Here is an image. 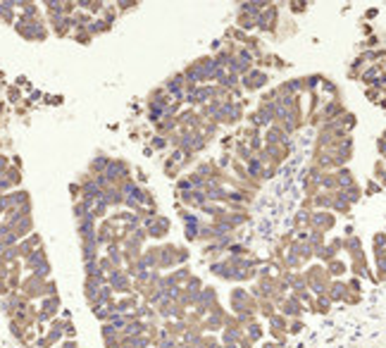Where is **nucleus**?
<instances>
[{
	"instance_id": "5",
	"label": "nucleus",
	"mask_w": 386,
	"mask_h": 348,
	"mask_svg": "<svg viewBox=\"0 0 386 348\" xmlns=\"http://www.w3.org/2000/svg\"><path fill=\"white\" fill-rule=\"evenodd\" d=\"M145 231H148V238H155V241H160V238L170 236V229H172V220L170 217H165V215H158L155 220H150L148 224H143Z\"/></svg>"
},
{
	"instance_id": "41",
	"label": "nucleus",
	"mask_w": 386,
	"mask_h": 348,
	"mask_svg": "<svg viewBox=\"0 0 386 348\" xmlns=\"http://www.w3.org/2000/svg\"><path fill=\"white\" fill-rule=\"evenodd\" d=\"M10 162H12V167L22 169V157H19V155H12V157H10Z\"/></svg>"
},
{
	"instance_id": "32",
	"label": "nucleus",
	"mask_w": 386,
	"mask_h": 348,
	"mask_svg": "<svg viewBox=\"0 0 386 348\" xmlns=\"http://www.w3.org/2000/svg\"><path fill=\"white\" fill-rule=\"evenodd\" d=\"M115 5H117V10H119V12H129V10L138 8V3H134V0H117Z\"/></svg>"
},
{
	"instance_id": "6",
	"label": "nucleus",
	"mask_w": 386,
	"mask_h": 348,
	"mask_svg": "<svg viewBox=\"0 0 386 348\" xmlns=\"http://www.w3.org/2000/svg\"><path fill=\"white\" fill-rule=\"evenodd\" d=\"M177 253H179V246L177 243H160V260H158V270H174L179 267V260H177Z\"/></svg>"
},
{
	"instance_id": "4",
	"label": "nucleus",
	"mask_w": 386,
	"mask_h": 348,
	"mask_svg": "<svg viewBox=\"0 0 386 348\" xmlns=\"http://www.w3.org/2000/svg\"><path fill=\"white\" fill-rule=\"evenodd\" d=\"M108 284L112 286V291L115 293H134V279L126 275V270H115V272H110L108 275Z\"/></svg>"
},
{
	"instance_id": "23",
	"label": "nucleus",
	"mask_w": 386,
	"mask_h": 348,
	"mask_svg": "<svg viewBox=\"0 0 386 348\" xmlns=\"http://www.w3.org/2000/svg\"><path fill=\"white\" fill-rule=\"evenodd\" d=\"M150 148H153V150H167V148H170V141H167V136L153 134V136H150Z\"/></svg>"
},
{
	"instance_id": "26",
	"label": "nucleus",
	"mask_w": 386,
	"mask_h": 348,
	"mask_svg": "<svg viewBox=\"0 0 386 348\" xmlns=\"http://www.w3.org/2000/svg\"><path fill=\"white\" fill-rule=\"evenodd\" d=\"M10 331H12V336H15L17 341H22V339H24V331H27V329H24V327H22L17 320H10Z\"/></svg>"
},
{
	"instance_id": "16",
	"label": "nucleus",
	"mask_w": 386,
	"mask_h": 348,
	"mask_svg": "<svg viewBox=\"0 0 386 348\" xmlns=\"http://www.w3.org/2000/svg\"><path fill=\"white\" fill-rule=\"evenodd\" d=\"M98 296H100V286L91 279H84V298L89 305H96L98 303Z\"/></svg>"
},
{
	"instance_id": "37",
	"label": "nucleus",
	"mask_w": 386,
	"mask_h": 348,
	"mask_svg": "<svg viewBox=\"0 0 386 348\" xmlns=\"http://www.w3.org/2000/svg\"><path fill=\"white\" fill-rule=\"evenodd\" d=\"M69 193H72L74 201H79V198H81V186H79V182H72V184H69Z\"/></svg>"
},
{
	"instance_id": "21",
	"label": "nucleus",
	"mask_w": 386,
	"mask_h": 348,
	"mask_svg": "<svg viewBox=\"0 0 386 348\" xmlns=\"http://www.w3.org/2000/svg\"><path fill=\"white\" fill-rule=\"evenodd\" d=\"M5 177H8V182L12 184V189H22V169L10 167L8 172H5Z\"/></svg>"
},
{
	"instance_id": "24",
	"label": "nucleus",
	"mask_w": 386,
	"mask_h": 348,
	"mask_svg": "<svg viewBox=\"0 0 386 348\" xmlns=\"http://www.w3.org/2000/svg\"><path fill=\"white\" fill-rule=\"evenodd\" d=\"M184 289H186V291H193V293H200L203 291V279L196 275H191V279L184 284Z\"/></svg>"
},
{
	"instance_id": "43",
	"label": "nucleus",
	"mask_w": 386,
	"mask_h": 348,
	"mask_svg": "<svg viewBox=\"0 0 386 348\" xmlns=\"http://www.w3.org/2000/svg\"><path fill=\"white\" fill-rule=\"evenodd\" d=\"M153 153H155V150H153V148H150V146H145V148H143V155H145V157H150V155H153Z\"/></svg>"
},
{
	"instance_id": "47",
	"label": "nucleus",
	"mask_w": 386,
	"mask_h": 348,
	"mask_svg": "<svg viewBox=\"0 0 386 348\" xmlns=\"http://www.w3.org/2000/svg\"><path fill=\"white\" fill-rule=\"evenodd\" d=\"M224 348H236V346H224Z\"/></svg>"
},
{
	"instance_id": "45",
	"label": "nucleus",
	"mask_w": 386,
	"mask_h": 348,
	"mask_svg": "<svg viewBox=\"0 0 386 348\" xmlns=\"http://www.w3.org/2000/svg\"><path fill=\"white\" fill-rule=\"evenodd\" d=\"M177 348H191V346H189V343H179V346H177Z\"/></svg>"
},
{
	"instance_id": "42",
	"label": "nucleus",
	"mask_w": 386,
	"mask_h": 348,
	"mask_svg": "<svg viewBox=\"0 0 386 348\" xmlns=\"http://www.w3.org/2000/svg\"><path fill=\"white\" fill-rule=\"evenodd\" d=\"M251 339H258V336H260V327H251Z\"/></svg>"
},
{
	"instance_id": "39",
	"label": "nucleus",
	"mask_w": 386,
	"mask_h": 348,
	"mask_svg": "<svg viewBox=\"0 0 386 348\" xmlns=\"http://www.w3.org/2000/svg\"><path fill=\"white\" fill-rule=\"evenodd\" d=\"M60 348H79V343H76L74 339H64L62 343H60Z\"/></svg>"
},
{
	"instance_id": "17",
	"label": "nucleus",
	"mask_w": 386,
	"mask_h": 348,
	"mask_svg": "<svg viewBox=\"0 0 386 348\" xmlns=\"http://www.w3.org/2000/svg\"><path fill=\"white\" fill-rule=\"evenodd\" d=\"M191 275H193V272H191L186 265H179V267H174V270H170L172 282H174V284H179V286L186 284V282L191 279Z\"/></svg>"
},
{
	"instance_id": "29",
	"label": "nucleus",
	"mask_w": 386,
	"mask_h": 348,
	"mask_svg": "<svg viewBox=\"0 0 386 348\" xmlns=\"http://www.w3.org/2000/svg\"><path fill=\"white\" fill-rule=\"evenodd\" d=\"M174 186H177V191H179V193L191 191V189H193V186H191V179L186 177V174H184V177H179V179L174 182Z\"/></svg>"
},
{
	"instance_id": "46",
	"label": "nucleus",
	"mask_w": 386,
	"mask_h": 348,
	"mask_svg": "<svg viewBox=\"0 0 386 348\" xmlns=\"http://www.w3.org/2000/svg\"><path fill=\"white\" fill-rule=\"evenodd\" d=\"M3 146H5V143H3V138H0V150H3Z\"/></svg>"
},
{
	"instance_id": "8",
	"label": "nucleus",
	"mask_w": 386,
	"mask_h": 348,
	"mask_svg": "<svg viewBox=\"0 0 386 348\" xmlns=\"http://www.w3.org/2000/svg\"><path fill=\"white\" fill-rule=\"evenodd\" d=\"M138 305H141V296H138V293H126V296H122V298L115 301V312L126 315V312L136 310Z\"/></svg>"
},
{
	"instance_id": "18",
	"label": "nucleus",
	"mask_w": 386,
	"mask_h": 348,
	"mask_svg": "<svg viewBox=\"0 0 386 348\" xmlns=\"http://www.w3.org/2000/svg\"><path fill=\"white\" fill-rule=\"evenodd\" d=\"M200 303L205 305L207 310L217 305V289L215 286H203V291H200Z\"/></svg>"
},
{
	"instance_id": "12",
	"label": "nucleus",
	"mask_w": 386,
	"mask_h": 348,
	"mask_svg": "<svg viewBox=\"0 0 386 348\" xmlns=\"http://www.w3.org/2000/svg\"><path fill=\"white\" fill-rule=\"evenodd\" d=\"M141 260H143L145 270H158V260H160V243L143 248V253H141Z\"/></svg>"
},
{
	"instance_id": "14",
	"label": "nucleus",
	"mask_w": 386,
	"mask_h": 348,
	"mask_svg": "<svg viewBox=\"0 0 386 348\" xmlns=\"http://www.w3.org/2000/svg\"><path fill=\"white\" fill-rule=\"evenodd\" d=\"M110 160L112 157H108L105 153H98V155L93 157L89 162V169L86 172L91 174V177H98V174H105V169H108V165H110Z\"/></svg>"
},
{
	"instance_id": "13",
	"label": "nucleus",
	"mask_w": 386,
	"mask_h": 348,
	"mask_svg": "<svg viewBox=\"0 0 386 348\" xmlns=\"http://www.w3.org/2000/svg\"><path fill=\"white\" fill-rule=\"evenodd\" d=\"M155 127V134H160V136H170V134H174L177 129H179V119L177 117H165L158 122V124H153Z\"/></svg>"
},
{
	"instance_id": "40",
	"label": "nucleus",
	"mask_w": 386,
	"mask_h": 348,
	"mask_svg": "<svg viewBox=\"0 0 386 348\" xmlns=\"http://www.w3.org/2000/svg\"><path fill=\"white\" fill-rule=\"evenodd\" d=\"M10 293V286H8V282H0V298H5Z\"/></svg>"
},
{
	"instance_id": "10",
	"label": "nucleus",
	"mask_w": 386,
	"mask_h": 348,
	"mask_svg": "<svg viewBox=\"0 0 386 348\" xmlns=\"http://www.w3.org/2000/svg\"><path fill=\"white\" fill-rule=\"evenodd\" d=\"M81 243V260L84 263H96L98 260V250H100V246H98V241L96 238H89V241H79Z\"/></svg>"
},
{
	"instance_id": "11",
	"label": "nucleus",
	"mask_w": 386,
	"mask_h": 348,
	"mask_svg": "<svg viewBox=\"0 0 386 348\" xmlns=\"http://www.w3.org/2000/svg\"><path fill=\"white\" fill-rule=\"evenodd\" d=\"M45 263H48V255H45V248H43V246H41V248H36V250H34L31 255H27L24 260H22V265L27 267L29 272H34L36 267L45 265Z\"/></svg>"
},
{
	"instance_id": "38",
	"label": "nucleus",
	"mask_w": 386,
	"mask_h": 348,
	"mask_svg": "<svg viewBox=\"0 0 386 348\" xmlns=\"http://www.w3.org/2000/svg\"><path fill=\"white\" fill-rule=\"evenodd\" d=\"M43 101H48V105H60L62 103V96H45Z\"/></svg>"
},
{
	"instance_id": "3",
	"label": "nucleus",
	"mask_w": 386,
	"mask_h": 348,
	"mask_svg": "<svg viewBox=\"0 0 386 348\" xmlns=\"http://www.w3.org/2000/svg\"><path fill=\"white\" fill-rule=\"evenodd\" d=\"M60 305H62V301H60V293H57V296H45V298H41V301H38L36 322H43V324H48V322L53 320V317H57V312H60Z\"/></svg>"
},
{
	"instance_id": "30",
	"label": "nucleus",
	"mask_w": 386,
	"mask_h": 348,
	"mask_svg": "<svg viewBox=\"0 0 386 348\" xmlns=\"http://www.w3.org/2000/svg\"><path fill=\"white\" fill-rule=\"evenodd\" d=\"M262 81H265V76H262V74H258V72H253V79H251V76H246V89H258Z\"/></svg>"
},
{
	"instance_id": "20",
	"label": "nucleus",
	"mask_w": 386,
	"mask_h": 348,
	"mask_svg": "<svg viewBox=\"0 0 386 348\" xmlns=\"http://www.w3.org/2000/svg\"><path fill=\"white\" fill-rule=\"evenodd\" d=\"M117 17H119V10H117V5H115V3H112V5H108V3H105V10L100 12V19H105L110 27H112Z\"/></svg>"
},
{
	"instance_id": "1",
	"label": "nucleus",
	"mask_w": 386,
	"mask_h": 348,
	"mask_svg": "<svg viewBox=\"0 0 386 348\" xmlns=\"http://www.w3.org/2000/svg\"><path fill=\"white\" fill-rule=\"evenodd\" d=\"M15 31H17L19 36L24 38V41H31V43H41L48 38V24H45L43 19H29V17H22L19 15L17 22H15Z\"/></svg>"
},
{
	"instance_id": "44",
	"label": "nucleus",
	"mask_w": 386,
	"mask_h": 348,
	"mask_svg": "<svg viewBox=\"0 0 386 348\" xmlns=\"http://www.w3.org/2000/svg\"><path fill=\"white\" fill-rule=\"evenodd\" d=\"M222 146H224V148H229V146H231V136H226V138H222Z\"/></svg>"
},
{
	"instance_id": "34",
	"label": "nucleus",
	"mask_w": 386,
	"mask_h": 348,
	"mask_svg": "<svg viewBox=\"0 0 386 348\" xmlns=\"http://www.w3.org/2000/svg\"><path fill=\"white\" fill-rule=\"evenodd\" d=\"M191 257V250L189 246H179V253H177V260H179V265H186Z\"/></svg>"
},
{
	"instance_id": "22",
	"label": "nucleus",
	"mask_w": 386,
	"mask_h": 348,
	"mask_svg": "<svg viewBox=\"0 0 386 348\" xmlns=\"http://www.w3.org/2000/svg\"><path fill=\"white\" fill-rule=\"evenodd\" d=\"M72 38L76 41V43H81V46H89L91 41H93V36L89 34V29H74Z\"/></svg>"
},
{
	"instance_id": "9",
	"label": "nucleus",
	"mask_w": 386,
	"mask_h": 348,
	"mask_svg": "<svg viewBox=\"0 0 386 348\" xmlns=\"http://www.w3.org/2000/svg\"><path fill=\"white\" fill-rule=\"evenodd\" d=\"M103 201L110 205V210H119V208H124V193L119 191L117 186H108L103 191Z\"/></svg>"
},
{
	"instance_id": "27",
	"label": "nucleus",
	"mask_w": 386,
	"mask_h": 348,
	"mask_svg": "<svg viewBox=\"0 0 386 348\" xmlns=\"http://www.w3.org/2000/svg\"><path fill=\"white\" fill-rule=\"evenodd\" d=\"M143 208H158V201H155V193L150 189H145L143 191V201H141Z\"/></svg>"
},
{
	"instance_id": "2",
	"label": "nucleus",
	"mask_w": 386,
	"mask_h": 348,
	"mask_svg": "<svg viewBox=\"0 0 386 348\" xmlns=\"http://www.w3.org/2000/svg\"><path fill=\"white\" fill-rule=\"evenodd\" d=\"M105 177H108L110 186H117L119 182H124V179H129V177H134V169H131V165L126 162V160H122V157H112L110 160L108 169H105Z\"/></svg>"
},
{
	"instance_id": "36",
	"label": "nucleus",
	"mask_w": 386,
	"mask_h": 348,
	"mask_svg": "<svg viewBox=\"0 0 386 348\" xmlns=\"http://www.w3.org/2000/svg\"><path fill=\"white\" fill-rule=\"evenodd\" d=\"M64 339H76V327L72 324V320L64 324Z\"/></svg>"
},
{
	"instance_id": "15",
	"label": "nucleus",
	"mask_w": 386,
	"mask_h": 348,
	"mask_svg": "<svg viewBox=\"0 0 386 348\" xmlns=\"http://www.w3.org/2000/svg\"><path fill=\"white\" fill-rule=\"evenodd\" d=\"M12 231H15V236L22 241V238H27L29 234H34V217L31 215H27V217H22V220L12 227Z\"/></svg>"
},
{
	"instance_id": "31",
	"label": "nucleus",
	"mask_w": 386,
	"mask_h": 348,
	"mask_svg": "<svg viewBox=\"0 0 386 348\" xmlns=\"http://www.w3.org/2000/svg\"><path fill=\"white\" fill-rule=\"evenodd\" d=\"M72 212H74V217H76V222H81L84 217H86V208H84V203L81 201H74V205H72Z\"/></svg>"
},
{
	"instance_id": "7",
	"label": "nucleus",
	"mask_w": 386,
	"mask_h": 348,
	"mask_svg": "<svg viewBox=\"0 0 386 348\" xmlns=\"http://www.w3.org/2000/svg\"><path fill=\"white\" fill-rule=\"evenodd\" d=\"M179 203L184 208H189V210H200V208L207 203V196H205V191H200V189H191V191L179 193Z\"/></svg>"
},
{
	"instance_id": "28",
	"label": "nucleus",
	"mask_w": 386,
	"mask_h": 348,
	"mask_svg": "<svg viewBox=\"0 0 386 348\" xmlns=\"http://www.w3.org/2000/svg\"><path fill=\"white\" fill-rule=\"evenodd\" d=\"M22 101V89L17 83L15 86H8V103H19Z\"/></svg>"
},
{
	"instance_id": "19",
	"label": "nucleus",
	"mask_w": 386,
	"mask_h": 348,
	"mask_svg": "<svg viewBox=\"0 0 386 348\" xmlns=\"http://www.w3.org/2000/svg\"><path fill=\"white\" fill-rule=\"evenodd\" d=\"M110 29H112V27H110L108 22H105V19L96 17V19H93V22L89 24V34H91L93 38H96V36H100V34H108Z\"/></svg>"
},
{
	"instance_id": "35",
	"label": "nucleus",
	"mask_w": 386,
	"mask_h": 348,
	"mask_svg": "<svg viewBox=\"0 0 386 348\" xmlns=\"http://www.w3.org/2000/svg\"><path fill=\"white\" fill-rule=\"evenodd\" d=\"M134 177H136V184H138V186H145V184H148V174H145V169H141V167L134 169Z\"/></svg>"
},
{
	"instance_id": "25",
	"label": "nucleus",
	"mask_w": 386,
	"mask_h": 348,
	"mask_svg": "<svg viewBox=\"0 0 386 348\" xmlns=\"http://www.w3.org/2000/svg\"><path fill=\"white\" fill-rule=\"evenodd\" d=\"M98 267H100V272H105V275H110V272H115V270H117L108 255H100L98 257Z\"/></svg>"
},
{
	"instance_id": "33",
	"label": "nucleus",
	"mask_w": 386,
	"mask_h": 348,
	"mask_svg": "<svg viewBox=\"0 0 386 348\" xmlns=\"http://www.w3.org/2000/svg\"><path fill=\"white\" fill-rule=\"evenodd\" d=\"M198 231H200V227H184V236H186L189 243L198 241Z\"/></svg>"
}]
</instances>
